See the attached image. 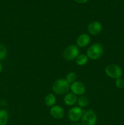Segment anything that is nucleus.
<instances>
[{
  "label": "nucleus",
  "mask_w": 124,
  "mask_h": 125,
  "mask_svg": "<svg viewBox=\"0 0 124 125\" xmlns=\"http://www.w3.org/2000/svg\"><path fill=\"white\" fill-rule=\"evenodd\" d=\"M104 51L103 46L99 43L92 44L86 50V56L88 59L93 61L98 60L102 56Z\"/></svg>",
  "instance_id": "obj_1"
},
{
  "label": "nucleus",
  "mask_w": 124,
  "mask_h": 125,
  "mask_svg": "<svg viewBox=\"0 0 124 125\" xmlns=\"http://www.w3.org/2000/svg\"><path fill=\"white\" fill-rule=\"evenodd\" d=\"M52 90L58 95H66L70 90V84L65 79H58L52 85Z\"/></svg>",
  "instance_id": "obj_2"
},
{
  "label": "nucleus",
  "mask_w": 124,
  "mask_h": 125,
  "mask_svg": "<svg viewBox=\"0 0 124 125\" xmlns=\"http://www.w3.org/2000/svg\"><path fill=\"white\" fill-rule=\"evenodd\" d=\"M105 72L107 76L115 80L118 78H121L123 74L121 67L114 63L108 65L105 69Z\"/></svg>",
  "instance_id": "obj_3"
},
{
  "label": "nucleus",
  "mask_w": 124,
  "mask_h": 125,
  "mask_svg": "<svg viewBox=\"0 0 124 125\" xmlns=\"http://www.w3.org/2000/svg\"><path fill=\"white\" fill-rule=\"evenodd\" d=\"M79 47L76 45H71L66 46L63 52V57L67 61H72L77 58L79 54Z\"/></svg>",
  "instance_id": "obj_4"
},
{
  "label": "nucleus",
  "mask_w": 124,
  "mask_h": 125,
  "mask_svg": "<svg viewBox=\"0 0 124 125\" xmlns=\"http://www.w3.org/2000/svg\"><path fill=\"white\" fill-rule=\"evenodd\" d=\"M82 125H96L97 123V115L92 110H88L83 112L81 118Z\"/></svg>",
  "instance_id": "obj_5"
},
{
  "label": "nucleus",
  "mask_w": 124,
  "mask_h": 125,
  "mask_svg": "<svg viewBox=\"0 0 124 125\" xmlns=\"http://www.w3.org/2000/svg\"><path fill=\"white\" fill-rule=\"evenodd\" d=\"M83 112L82 108L79 107V106H75V107H72L68 111V119L71 122L76 123L77 122L81 120Z\"/></svg>",
  "instance_id": "obj_6"
},
{
  "label": "nucleus",
  "mask_w": 124,
  "mask_h": 125,
  "mask_svg": "<svg viewBox=\"0 0 124 125\" xmlns=\"http://www.w3.org/2000/svg\"><path fill=\"white\" fill-rule=\"evenodd\" d=\"M70 90L77 96H81L86 92V87L81 81H76L70 84Z\"/></svg>",
  "instance_id": "obj_7"
},
{
  "label": "nucleus",
  "mask_w": 124,
  "mask_h": 125,
  "mask_svg": "<svg viewBox=\"0 0 124 125\" xmlns=\"http://www.w3.org/2000/svg\"><path fill=\"white\" fill-rule=\"evenodd\" d=\"M102 25L100 22L94 21L91 22L88 26V32L91 35H97L102 32Z\"/></svg>",
  "instance_id": "obj_8"
},
{
  "label": "nucleus",
  "mask_w": 124,
  "mask_h": 125,
  "mask_svg": "<svg viewBox=\"0 0 124 125\" xmlns=\"http://www.w3.org/2000/svg\"><path fill=\"white\" fill-rule=\"evenodd\" d=\"M50 115L52 118L57 120H60L64 117V110L60 105H54L50 109Z\"/></svg>",
  "instance_id": "obj_9"
},
{
  "label": "nucleus",
  "mask_w": 124,
  "mask_h": 125,
  "mask_svg": "<svg viewBox=\"0 0 124 125\" xmlns=\"http://www.w3.org/2000/svg\"><path fill=\"white\" fill-rule=\"evenodd\" d=\"M91 42V37L89 35L85 33L80 34L76 40L77 46L80 48L86 47Z\"/></svg>",
  "instance_id": "obj_10"
},
{
  "label": "nucleus",
  "mask_w": 124,
  "mask_h": 125,
  "mask_svg": "<svg viewBox=\"0 0 124 125\" xmlns=\"http://www.w3.org/2000/svg\"><path fill=\"white\" fill-rule=\"evenodd\" d=\"M78 98L77 95L72 92L66 94L64 98V103L66 106H72L77 103Z\"/></svg>",
  "instance_id": "obj_11"
},
{
  "label": "nucleus",
  "mask_w": 124,
  "mask_h": 125,
  "mask_svg": "<svg viewBox=\"0 0 124 125\" xmlns=\"http://www.w3.org/2000/svg\"><path fill=\"white\" fill-rule=\"evenodd\" d=\"M56 101H57V98L53 94H49L45 96L44 103L47 107H51L55 105Z\"/></svg>",
  "instance_id": "obj_12"
},
{
  "label": "nucleus",
  "mask_w": 124,
  "mask_h": 125,
  "mask_svg": "<svg viewBox=\"0 0 124 125\" xmlns=\"http://www.w3.org/2000/svg\"><path fill=\"white\" fill-rule=\"evenodd\" d=\"M88 57L86 56V54H79V56L77 57L75 61L77 64L79 66H84L88 63Z\"/></svg>",
  "instance_id": "obj_13"
},
{
  "label": "nucleus",
  "mask_w": 124,
  "mask_h": 125,
  "mask_svg": "<svg viewBox=\"0 0 124 125\" xmlns=\"http://www.w3.org/2000/svg\"><path fill=\"white\" fill-rule=\"evenodd\" d=\"M8 121V112L5 109H0V125H7Z\"/></svg>",
  "instance_id": "obj_14"
},
{
  "label": "nucleus",
  "mask_w": 124,
  "mask_h": 125,
  "mask_svg": "<svg viewBox=\"0 0 124 125\" xmlns=\"http://www.w3.org/2000/svg\"><path fill=\"white\" fill-rule=\"evenodd\" d=\"M77 103L79 107H81V108H84L88 105L89 100L87 96L81 95L78 98Z\"/></svg>",
  "instance_id": "obj_15"
},
{
  "label": "nucleus",
  "mask_w": 124,
  "mask_h": 125,
  "mask_svg": "<svg viewBox=\"0 0 124 125\" xmlns=\"http://www.w3.org/2000/svg\"><path fill=\"white\" fill-rule=\"evenodd\" d=\"M77 78V74L74 72H69L66 76L65 79L68 83L71 84L72 83H74L75 81H76Z\"/></svg>",
  "instance_id": "obj_16"
},
{
  "label": "nucleus",
  "mask_w": 124,
  "mask_h": 125,
  "mask_svg": "<svg viewBox=\"0 0 124 125\" xmlns=\"http://www.w3.org/2000/svg\"><path fill=\"white\" fill-rule=\"evenodd\" d=\"M7 55V50L6 46L0 44V61H3L6 58Z\"/></svg>",
  "instance_id": "obj_17"
},
{
  "label": "nucleus",
  "mask_w": 124,
  "mask_h": 125,
  "mask_svg": "<svg viewBox=\"0 0 124 125\" xmlns=\"http://www.w3.org/2000/svg\"><path fill=\"white\" fill-rule=\"evenodd\" d=\"M115 85L117 89H123L124 87V80L121 78L115 79Z\"/></svg>",
  "instance_id": "obj_18"
},
{
  "label": "nucleus",
  "mask_w": 124,
  "mask_h": 125,
  "mask_svg": "<svg viewBox=\"0 0 124 125\" xmlns=\"http://www.w3.org/2000/svg\"><path fill=\"white\" fill-rule=\"evenodd\" d=\"M74 1L79 4H85L88 1V0H74Z\"/></svg>",
  "instance_id": "obj_19"
},
{
  "label": "nucleus",
  "mask_w": 124,
  "mask_h": 125,
  "mask_svg": "<svg viewBox=\"0 0 124 125\" xmlns=\"http://www.w3.org/2000/svg\"><path fill=\"white\" fill-rule=\"evenodd\" d=\"M2 68H3V67H2V63H1V62H0V73L2 72Z\"/></svg>",
  "instance_id": "obj_20"
},
{
  "label": "nucleus",
  "mask_w": 124,
  "mask_h": 125,
  "mask_svg": "<svg viewBox=\"0 0 124 125\" xmlns=\"http://www.w3.org/2000/svg\"><path fill=\"white\" fill-rule=\"evenodd\" d=\"M71 125H82L79 124V123H72Z\"/></svg>",
  "instance_id": "obj_21"
}]
</instances>
